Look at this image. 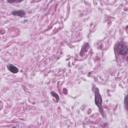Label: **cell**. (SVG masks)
<instances>
[{
	"label": "cell",
	"instance_id": "2",
	"mask_svg": "<svg viewBox=\"0 0 128 128\" xmlns=\"http://www.w3.org/2000/svg\"><path fill=\"white\" fill-rule=\"evenodd\" d=\"M116 50H117V52H118L120 55H126L127 52H128V47H127L126 44L120 42V43H117V45H116Z\"/></svg>",
	"mask_w": 128,
	"mask_h": 128
},
{
	"label": "cell",
	"instance_id": "7",
	"mask_svg": "<svg viewBox=\"0 0 128 128\" xmlns=\"http://www.w3.org/2000/svg\"><path fill=\"white\" fill-rule=\"evenodd\" d=\"M127 61H128V57H127Z\"/></svg>",
	"mask_w": 128,
	"mask_h": 128
},
{
	"label": "cell",
	"instance_id": "4",
	"mask_svg": "<svg viewBox=\"0 0 128 128\" xmlns=\"http://www.w3.org/2000/svg\"><path fill=\"white\" fill-rule=\"evenodd\" d=\"M12 14H13V15H16V16L23 17V16L25 15V12H24V11H22V10H20V11H13V12H12Z\"/></svg>",
	"mask_w": 128,
	"mask_h": 128
},
{
	"label": "cell",
	"instance_id": "5",
	"mask_svg": "<svg viewBox=\"0 0 128 128\" xmlns=\"http://www.w3.org/2000/svg\"><path fill=\"white\" fill-rule=\"evenodd\" d=\"M124 106H125V108H126V110H128V94L125 96V98H124Z\"/></svg>",
	"mask_w": 128,
	"mask_h": 128
},
{
	"label": "cell",
	"instance_id": "6",
	"mask_svg": "<svg viewBox=\"0 0 128 128\" xmlns=\"http://www.w3.org/2000/svg\"><path fill=\"white\" fill-rule=\"evenodd\" d=\"M51 94L53 95V97H54V99H55V101H59V97H58V95L55 93V92H51Z\"/></svg>",
	"mask_w": 128,
	"mask_h": 128
},
{
	"label": "cell",
	"instance_id": "3",
	"mask_svg": "<svg viewBox=\"0 0 128 128\" xmlns=\"http://www.w3.org/2000/svg\"><path fill=\"white\" fill-rule=\"evenodd\" d=\"M8 70L10 71V72H12V73H17L18 72V68H16L15 66H13V65H8Z\"/></svg>",
	"mask_w": 128,
	"mask_h": 128
},
{
	"label": "cell",
	"instance_id": "1",
	"mask_svg": "<svg viewBox=\"0 0 128 128\" xmlns=\"http://www.w3.org/2000/svg\"><path fill=\"white\" fill-rule=\"evenodd\" d=\"M95 104L97 105V107L100 109L102 115H103V110H102V97L99 93L98 88H95Z\"/></svg>",
	"mask_w": 128,
	"mask_h": 128
}]
</instances>
